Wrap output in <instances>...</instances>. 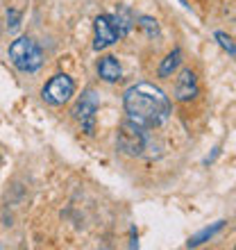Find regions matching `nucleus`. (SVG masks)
Returning a JSON list of instances; mask_svg holds the SVG:
<instances>
[{"instance_id":"obj_5","label":"nucleus","mask_w":236,"mask_h":250,"mask_svg":"<svg viewBox=\"0 0 236 250\" xmlns=\"http://www.w3.org/2000/svg\"><path fill=\"white\" fill-rule=\"evenodd\" d=\"M93 30H96V41H93V48H96V50L109 48L114 41L120 37V34H118V27H116L114 16H107V14H100L98 19H96Z\"/></svg>"},{"instance_id":"obj_6","label":"nucleus","mask_w":236,"mask_h":250,"mask_svg":"<svg viewBox=\"0 0 236 250\" xmlns=\"http://www.w3.org/2000/svg\"><path fill=\"white\" fill-rule=\"evenodd\" d=\"M96 112H98V100L93 96V91H86L82 98H79L78 107H75V116L82 123L89 134H93V121H96Z\"/></svg>"},{"instance_id":"obj_2","label":"nucleus","mask_w":236,"mask_h":250,"mask_svg":"<svg viewBox=\"0 0 236 250\" xmlns=\"http://www.w3.org/2000/svg\"><path fill=\"white\" fill-rule=\"evenodd\" d=\"M9 60H12V64L19 71L34 73V71H39L41 64H43V53H41V48L32 39L20 37V39H16L9 46Z\"/></svg>"},{"instance_id":"obj_8","label":"nucleus","mask_w":236,"mask_h":250,"mask_svg":"<svg viewBox=\"0 0 236 250\" xmlns=\"http://www.w3.org/2000/svg\"><path fill=\"white\" fill-rule=\"evenodd\" d=\"M98 75L105 80V82H118L120 75H123V71H120V64H118L116 57H112V55L102 57V60L98 62Z\"/></svg>"},{"instance_id":"obj_11","label":"nucleus","mask_w":236,"mask_h":250,"mask_svg":"<svg viewBox=\"0 0 236 250\" xmlns=\"http://www.w3.org/2000/svg\"><path fill=\"white\" fill-rule=\"evenodd\" d=\"M223 225H225V221H218V223H214V225H211V228H204V230L200 232V234H196V237H193V239H191V241H189V248H191V246H200V244H202V241H207V239H211V237H214V234H216V232H220V230H223Z\"/></svg>"},{"instance_id":"obj_10","label":"nucleus","mask_w":236,"mask_h":250,"mask_svg":"<svg viewBox=\"0 0 236 250\" xmlns=\"http://www.w3.org/2000/svg\"><path fill=\"white\" fill-rule=\"evenodd\" d=\"M114 21H116V27H118V34H120V37H125V34L130 32L132 23H134L130 9H125V7H120V9H118L116 16H114Z\"/></svg>"},{"instance_id":"obj_1","label":"nucleus","mask_w":236,"mask_h":250,"mask_svg":"<svg viewBox=\"0 0 236 250\" xmlns=\"http://www.w3.org/2000/svg\"><path fill=\"white\" fill-rule=\"evenodd\" d=\"M123 105L127 119L134 121L141 127H145V130L159 127L171 114L168 96L159 86L150 84V82H138V84L130 86L125 91Z\"/></svg>"},{"instance_id":"obj_3","label":"nucleus","mask_w":236,"mask_h":250,"mask_svg":"<svg viewBox=\"0 0 236 250\" xmlns=\"http://www.w3.org/2000/svg\"><path fill=\"white\" fill-rule=\"evenodd\" d=\"M73 93H75V82L66 73H59V75L48 80L46 86L41 89V98L46 100L48 105L59 107V105H66Z\"/></svg>"},{"instance_id":"obj_7","label":"nucleus","mask_w":236,"mask_h":250,"mask_svg":"<svg viewBox=\"0 0 236 250\" xmlns=\"http://www.w3.org/2000/svg\"><path fill=\"white\" fill-rule=\"evenodd\" d=\"M197 96V80H196V73L191 68H184L179 73V78L175 82V98L182 100V103H189Z\"/></svg>"},{"instance_id":"obj_13","label":"nucleus","mask_w":236,"mask_h":250,"mask_svg":"<svg viewBox=\"0 0 236 250\" xmlns=\"http://www.w3.org/2000/svg\"><path fill=\"white\" fill-rule=\"evenodd\" d=\"M216 39L220 41V46H223L225 50H227V53L232 55V57H236V46L232 43V39L227 37V34H225V32H216Z\"/></svg>"},{"instance_id":"obj_4","label":"nucleus","mask_w":236,"mask_h":250,"mask_svg":"<svg viewBox=\"0 0 236 250\" xmlns=\"http://www.w3.org/2000/svg\"><path fill=\"white\" fill-rule=\"evenodd\" d=\"M118 146L123 148L127 155H143L145 146H148V134L145 127L137 125L134 121H125L118 130Z\"/></svg>"},{"instance_id":"obj_9","label":"nucleus","mask_w":236,"mask_h":250,"mask_svg":"<svg viewBox=\"0 0 236 250\" xmlns=\"http://www.w3.org/2000/svg\"><path fill=\"white\" fill-rule=\"evenodd\" d=\"M179 62H182V50H179V48H175V50H173V53L168 55L164 62H161V66H159V78H168L177 66H179Z\"/></svg>"},{"instance_id":"obj_12","label":"nucleus","mask_w":236,"mask_h":250,"mask_svg":"<svg viewBox=\"0 0 236 250\" xmlns=\"http://www.w3.org/2000/svg\"><path fill=\"white\" fill-rule=\"evenodd\" d=\"M138 25L143 27L148 37H157V34H159V25H157V21L150 19V16H141V19H138Z\"/></svg>"}]
</instances>
